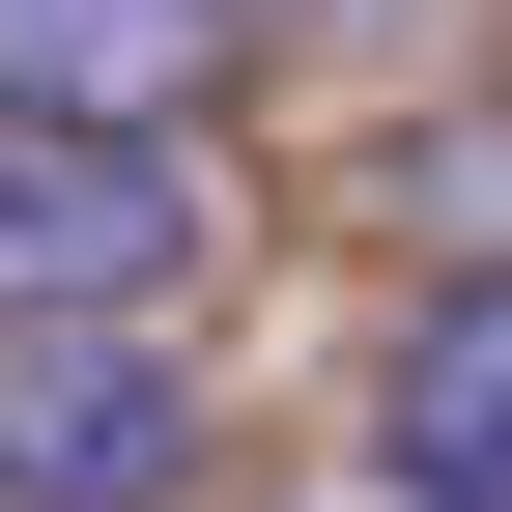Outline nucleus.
<instances>
[{
	"instance_id": "obj_1",
	"label": "nucleus",
	"mask_w": 512,
	"mask_h": 512,
	"mask_svg": "<svg viewBox=\"0 0 512 512\" xmlns=\"http://www.w3.org/2000/svg\"><path fill=\"white\" fill-rule=\"evenodd\" d=\"M200 285H228V171L171 114H0V342L200 313Z\"/></svg>"
},
{
	"instance_id": "obj_2",
	"label": "nucleus",
	"mask_w": 512,
	"mask_h": 512,
	"mask_svg": "<svg viewBox=\"0 0 512 512\" xmlns=\"http://www.w3.org/2000/svg\"><path fill=\"white\" fill-rule=\"evenodd\" d=\"M228 399L200 313H86V342H0V512H200Z\"/></svg>"
},
{
	"instance_id": "obj_3",
	"label": "nucleus",
	"mask_w": 512,
	"mask_h": 512,
	"mask_svg": "<svg viewBox=\"0 0 512 512\" xmlns=\"http://www.w3.org/2000/svg\"><path fill=\"white\" fill-rule=\"evenodd\" d=\"M370 512H512V256L370 342Z\"/></svg>"
},
{
	"instance_id": "obj_4",
	"label": "nucleus",
	"mask_w": 512,
	"mask_h": 512,
	"mask_svg": "<svg viewBox=\"0 0 512 512\" xmlns=\"http://www.w3.org/2000/svg\"><path fill=\"white\" fill-rule=\"evenodd\" d=\"M200 0H0V114H171L200 143Z\"/></svg>"
}]
</instances>
